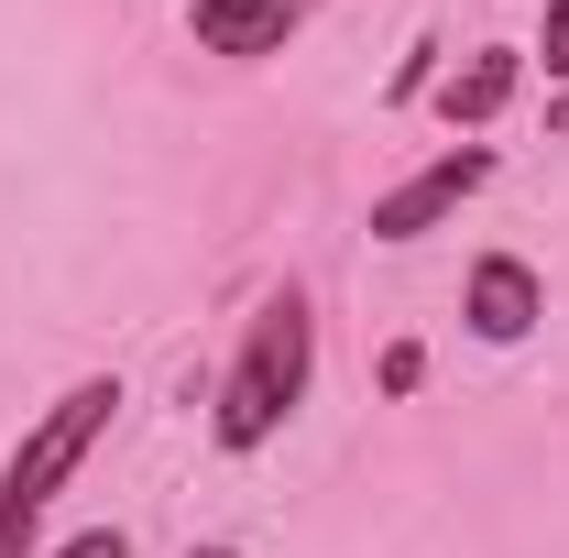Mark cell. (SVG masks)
Listing matches in <instances>:
<instances>
[{
    "label": "cell",
    "mask_w": 569,
    "mask_h": 558,
    "mask_svg": "<svg viewBox=\"0 0 569 558\" xmlns=\"http://www.w3.org/2000/svg\"><path fill=\"white\" fill-rule=\"evenodd\" d=\"M537 56H548V77H569V0L537 11Z\"/></svg>",
    "instance_id": "7"
},
{
    "label": "cell",
    "mask_w": 569,
    "mask_h": 558,
    "mask_svg": "<svg viewBox=\"0 0 569 558\" xmlns=\"http://www.w3.org/2000/svg\"><path fill=\"white\" fill-rule=\"evenodd\" d=\"M417 383H427V350L395 340V350H383V395H417Z\"/></svg>",
    "instance_id": "8"
},
{
    "label": "cell",
    "mask_w": 569,
    "mask_h": 558,
    "mask_svg": "<svg viewBox=\"0 0 569 558\" xmlns=\"http://www.w3.org/2000/svg\"><path fill=\"white\" fill-rule=\"evenodd\" d=\"M515 88H526V56H515V44H482L471 67L438 88V110H449V132H482V121L515 110Z\"/></svg>",
    "instance_id": "6"
},
{
    "label": "cell",
    "mask_w": 569,
    "mask_h": 558,
    "mask_svg": "<svg viewBox=\"0 0 569 558\" xmlns=\"http://www.w3.org/2000/svg\"><path fill=\"white\" fill-rule=\"evenodd\" d=\"M307 372H318V318H307V296L274 285L263 307H252V329H241V361H230V383H219V449L241 460V449H263L296 406H307Z\"/></svg>",
    "instance_id": "1"
},
{
    "label": "cell",
    "mask_w": 569,
    "mask_h": 558,
    "mask_svg": "<svg viewBox=\"0 0 569 558\" xmlns=\"http://www.w3.org/2000/svg\"><path fill=\"white\" fill-rule=\"evenodd\" d=\"M482 187H493V153H482V142H460V153H438V165H417L406 187H383V198H372V241H427L438 219L460 209V198H482Z\"/></svg>",
    "instance_id": "3"
},
{
    "label": "cell",
    "mask_w": 569,
    "mask_h": 558,
    "mask_svg": "<svg viewBox=\"0 0 569 558\" xmlns=\"http://www.w3.org/2000/svg\"><path fill=\"white\" fill-rule=\"evenodd\" d=\"M110 417H121V372H77L67 395L22 427V449L0 460V558H22V537L44 526V504L67 492V471L110 438Z\"/></svg>",
    "instance_id": "2"
},
{
    "label": "cell",
    "mask_w": 569,
    "mask_h": 558,
    "mask_svg": "<svg viewBox=\"0 0 569 558\" xmlns=\"http://www.w3.org/2000/svg\"><path fill=\"white\" fill-rule=\"evenodd\" d=\"M198 558H241V548H198Z\"/></svg>",
    "instance_id": "10"
},
{
    "label": "cell",
    "mask_w": 569,
    "mask_h": 558,
    "mask_svg": "<svg viewBox=\"0 0 569 558\" xmlns=\"http://www.w3.org/2000/svg\"><path fill=\"white\" fill-rule=\"evenodd\" d=\"M56 558H132V537H121V526H77Z\"/></svg>",
    "instance_id": "9"
},
{
    "label": "cell",
    "mask_w": 569,
    "mask_h": 558,
    "mask_svg": "<svg viewBox=\"0 0 569 558\" xmlns=\"http://www.w3.org/2000/svg\"><path fill=\"white\" fill-rule=\"evenodd\" d=\"M460 318H471V340L515 350L537 318H548V285H537V263H526V252H482V263H471V285H460Z\"/></svg>",
    "instance_id": "4"
},
{
    "label": "cell",
    "mask_w": 569,
    "mask_h": 558,
    "mask_svg": "<svg viewBox=\"0 0 569 558\" xmlns=\"http://www.w3.org/2000/svg\"><path fill=\"white\" fill-rule=\"evenodd\" d=\"M318 0H187V33L209 56H284V33L307 22Z\"/></svg>",
    "instance_id": "5"
}]
</instances>
